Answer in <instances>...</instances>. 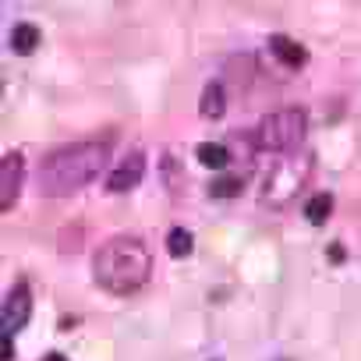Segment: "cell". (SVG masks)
Instances as JSON below:
<instances>
[{
    "mask_svg": "<svg viewBox=\"0 0 361 361\" xmlns=\"http://www.w3.org/2000/svg\"><path fill=\"white\" fill-rule=\"evenodd\" d=\"M92 280L114 298H131L152 280V252L145 248L142 238L117 234L96 248Z\"/></svg>",
    "mask_w": 361,
    "mask_h": 361,
    "instance_id": "1",
    "label": "cell"
},
{
    "mask_svg": "<svg viewBox=\"0 0 361 361\" xmlns=\"http://www.w3.org/2000/svg\"><path fill=\"white\" fill-rule=\"evenodd\" d=\"M106 156H110L106 142H71L54 149L39 163V192L47 199H61L92 185L106 166Z\"/></svg>",
    "mask_w": 361,
    "mask_h": 361,
    "instance_id": "2",
    "label": "cell"
},
{
    "mask_svg": "<svg viewBox=\"0 0 361 361\" xmlns=\"http://www.w3.org/2000/svg\"><path fill=\"white\" fill-rule=\"evenodd\" d=\"M305 135H308V114L301 106H283L259 121L255 145L262 152H294L305 142Z\"/></svg>",
    "mask_w": 361,
    "mask_h": 361,
    "instance_id": "3",
    "label": "cell"
},
{
    "mask_svg": "<svg viewBox=\"0 0 361 361\" xmlns=\"http://www.w3.org/2000/svg\"><path fill=\"white\" fill-rule=\"evenodd\" d=\"M312 173V156L301 152V156H287L280 159L269 173H266V185H262V202L273 206V209H283L301 188Z\"/></svg>",
    "mask_w": 361,
    "mask_h": 361,
    "instance_id": "4",
    "label": "cell"
},
{
    "mask_svg": "<svg viewBox=\"0 0 361 361\" xmlns=\"http://www.w3.org/2000/svg\"><path fill=\"white\" fill-rule=\"evenodd\" d=\"M29 315H32V287L25 280H18L4 298V319H0L4 322V336H15L29 322Z\"/></svg>",
    "mask_w": 361,
    "mask_h": 361,
    "instance_id": "5",
    "label": "cell"
},
{
    "mask_svg": "<svg viewBox=\"0 0 361 361\" xmlns=\"http://www.w3.org/2000/svg\"><path fill=\"white\" fill-rule=\"evenodd\" d=\"M142 177H145V152H142V149H131V152L110 170L106 188H110L114 195H121V192H131L135 185H142Z\"/></svg>",
    "mask_w": 361,
    "mask_h": 361,
    "instance_id": "6",
    "label": "cell"
},
{
    "mask_svg": "<svg viewBox=\"0 0 361 361\" xmlns=\"http://www.w3.org/2000/svg\"><path fill=\"white\" fill-rule=\"evenodd\" d=\"M22 173H25V159H22V152H4V159H0V209H4V213L18 202Z\"/></svg>",
    "mask_w": 361,
    "mask_h": 361,
    "instance_id": "7",
    "label": "cell"
},
{
    "mask_svg": "<svg viewBox=\"0 0 361 361\" xmlns=\"http://www.w3.org/2000/svg\"><path fill=\"white\" fill-rule=\"evenodd\" d=\"M269 54H273L283 68H290V71H298V68L308 64V50H305L301 43H294L290 36H269Z\"/></svg>",
    "mask_w": 361,
    "mask_h": 361,
    "instance_id": "8",
    "label": "cell"
},
{
    "mask_svg": "<svg viewBox=\"0 0 361 361\" xmlns=\"http://www.w3.org/2000/svg\"><path fill=\"white\" fill-rule=\"evenodd\" d=\"M224 110H227V103H224V85H220V82H209V85L202 89L199 114H202V117H209V121H220V117H224Z\"/></svg>",
    "mask_w": 361,
    "mask_h": 361,
    "instance_id": "9",
    "label": "cell"
},
{
    "mask_svg": "<svg viewBox=\"0 0 361 361\" xmlns=\"http://www.w3.org/2000/svg\"><path fill=\"white\" fill-rule=\"evenodd\" d=\"M39 39H43V36H39V29H36V25H29V22H18V25L11 29V50H15V54H22V57H25V54H32V50L39 47Z\"/></svg>",
    "mask_w": 361,
    "mask_h": 361,
    "instance_id": "10",
    "label": "cell"
},
{
    "mask_svg": "<svg viewBox=\"0 0 361 361\" xmlns=\"http://www.w3.org/2000/svg\"><path fill=\"white\" fill-rule=\"evenodd\" d=\"M329 216H333V195L329 192H319L305 202V220L308 224H326Z\"/></svg>",
    "mask_w": 361,
    "mask_h": 361,
    "instance_id": "11",
    "label": "cell"
},
{
    "mask_svg": "<svg viewBox=\"0 0 361 361\" xmlns=\"http://www.w3.org/2000/svg\"><path fill=\"white\" fill-rule=\"evenodd\" d=\"M192 248H195L192 231H185V227H173V231L166 234V252H170L173 259H188V255H192Z\"/></svg>",
    "mask_w": 361,
    "mask_h": 361,
    "instance_id": "12",
    "label": "cell"
},
{
    "mask_svg": "<svg viewBox=\"0 0 361 361\" xmlns=\"http://www.w3.org/2000/svg\"><path fill=\"white\" fill-rule=\"evenodd\" d=\"M195 156H199V163H206V166H213V170L227 166V159H231L227 145H220V142H202V145L195 149Z\"/></svg>",
    "mask_w": 361,
    "mask_h": 361,
    "instance_id": "13",
    "label": "cell"
},
{
    "mask_svg": "<svg viewBox=\"0 0 361 361\" xmlns=\"http://www.w3.org/2000/svg\"><path fill=\"white\" fill-rule=\"evenodd\" d=\"M241 188H245L241 177H216L213 185H209V195H213V199H238Z\"/></svg>",
    "mask_w": 361,
    "mask_h": 361,
    "instance_id": "14",
    "label": "cell"
},
{
    "mask_svg": "<svg viewBox=\"0 0 361 361\" xmlns=\"http://www.w3.org/2000/svg\"><path fill=\"white\" fill-rule=\"evenodd\" d=\"M329 259H333V262H340V259H343V248H340V245H333V248H329Z\"/></svg>",
    "mask_w": 361,
    "mask_h": 361,
    "instance_id": "15",
    "label": "cell"
},
{
    "mask_svg": "<svg viewBox=\"0 0 361 361\" xmlns=\"http://www.w3.org/2000/svg\"><path fill=\"white\" fill-rule=\"evenodd\" d=\"M43 361H68V357H64V354H57V350H50V354H47Z\"/></svg>",
    "mask_w": 361,
    "mask_h": 361,
    "instance_id": "16",
    "label": "cell"
}]
</instances>
